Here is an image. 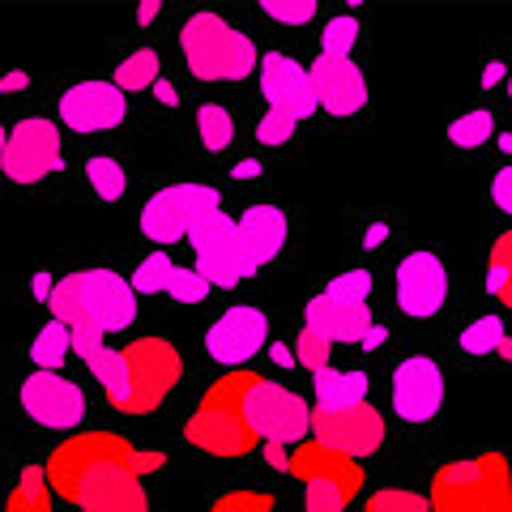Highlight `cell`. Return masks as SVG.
Masks as SVG:
<instances>
[{"mask_svg":"<svg viewBox=\"0 0 512 512\" xmlns=\"http://www.w3.org/2000/svg\"><path fill=\"white\" fill-rule=\"evenodd\" d=\"M69 350H73V329L60 325V320H47V325L35 333V342H30L35 372H56V367L69 359Z\"/></svg>","mask_w":512,"mask_h":512,"instance_id":"cb8c5ba5","label":"cell"},{"mask_svg":"<svg viewBox=\"0 0 512 512\" xmlns=\"http://www.w3.org/2000/svg\"><path fill=\"white\" fill-rule=\"evenodd\" d=\"M316 107H325L329 116H355L367 103V77L350 56H325L320 52L316 64L308 69Z\"/></svg>","mask_w":512,"mask_h":512,"instance_id":"ffe728a7","label":"cell"},{"mask_svg":"<svg viewBox=\"0 0 512 512\" xmlns=\"http://www.w3.org/2000/svg\"><path fill=\"white\" fill-rule=\"evenodd\" d=\"M244 410H248V423H252L256 436H261V444H299V440H308L312 414H316V410H308V402H303L299 393H291L286 384H274L265 376H256L248 384Z\"/></svg>","mask_w":512,"mask_h":512,"instance_id":"9c48e42d","label":"cell"},{"mask_svg":"<svg viewBox=\"0 0 512 512\" xmlns=\"http://www.w3.org/2000/svg\"><path fill=\"white\" fill-rule=\"evenodd\" d=\"M329 355H333V342L320 338L312 329H299L295 338V363H303L308 372H320V367H329Z\"/></svg>","mask_w":512,"mask_h":512,"instance_id":"e575fe53","label":"cell"},{"mask_svg":"<svg viewBox=\"0 0 512 512\" xmlns=\"http://www.w3.org/2000/svg\"><path fill=\"white\" fill-rule=\"evenodd\" d=\"M197 133H201V146H205V150H227L231 137H235L231 111L218 107V103H205V107L197 111Z\"/></svg>","mask_w":512,"mask_h":512,"instance_id":"83f0119b","label":"cell"},{"mask_svg":"<svg viewBox=\"0 0 512 512\" xmlns=\"http://www.w3.org/2000/svg\"><path fill=\"white\" fill-rule=\"evenodd\" d=\"M312 397H316V410H350L367 402V376L363 372H338V367H320V372H312Z\"/></svg>","mask_w":512,"mask_h":512,"instance_id":"7402d4cb","label":"cell"},{"mask_svg":"<svg viewBox=\"0 0 512 512\" xmlns=\"http://www.w3.org/2000/svg\"><path fill=\"white\" fill-rule=\"evenodd\" d=\"M274 359H278L282 367H291V363H295V355H291V350H286V346H274Z\"/></svg>","mask_w":512,"mask_h":512,"instance_id":"681fc988","label":"cell"},{"mask_svg":"<svg viewBox=\"0 0 512 512\" xmlns=\"http://www.w3.org/2000/svg\"><path fill=\"white\" fill-rule=\"evenodd\" d=\"M508 77V64H500V60H491L487 64V73H483V86H500Z\"/></svg>","mask_w":512,"mask_h":512,"instance_id":"7bdbcfd3","label":"cell"},{"mask_svg":"<svg viewBox=\"0 0 512 512\" xmlns=\"http://www.w3.org/2000/svg\"><path fill=\"white\" fill-rule=\"evenodd\" d=\"M52 500H56V491H52V483H47V470L26 466L18 474V483H13V491H9L5 512H52Z\"/></svg>","mask_w":512,"mask_h":512,"instance_id":"603a6c76","label":"cell"},{"mask_svg":"<svg viewBox=\"0 0 512 512\" xmlns=\"http://www.w3.org/2000/svg\"><path fill=\"white\" fill-rule=\"evenodd\" d=\"M291 137H295V120L282 116V111H265V116L256 120V141H261V146H286Z\"/></svg>","mask_w":512,"mask_h":512,"instance_id":"74e56055","label":"cell"},{"mask_svg":"<svg viewBox=\"0 0 512 512\" xmlns=\"http://www.w3.org/2000/svg\"><path fill=\"white\" fill-rule=\"evenodd\" d=\"M154 94H158V103H167V107H175V90L163 82V77H158V82H154Z\"/></svg>","mask_w":512,"mask_h":512,"instance_id":"ee69618b","label":"cell"},{"mask_svg":"<svg viewBox=\"0 0 512 512\" xmlns=\"http://www.w3.org/2000/svg\"><path fill=\"white\" fill-rule=\"evenodd\" d=\"M500 150H504V154H512V133H504V137H500Z\"/></svg>","mask_w":512,"mask_h":512,"instance_id":"816d5d0a","label":"cell"},{"mask_svg":"<svg viewBox=\"0 0 512 512\" xmlns=\"http://www.w3.org/2000/svg\"><path fill=\"white\" fill-rule=\"evenodd\" d=\"M384 235H389V227H384V222H376V227H367V248L384 244Z\"/></svg>","mask_w":512,"mask_h":512,"instance_id":"f6af8a7d","label":"cell"},{"mask_svg":"<svg viewBox=\"0 0 512 512\" xmlns=\"http://www.w3.org/2000/svg\"><path fill=\"white\" fill-rule=\"evenodd\" d=\"M500 342H504L500 316H478V320H470V325L461 329V350H466V355H495Z\"/></svg>","mask_w":512,"mask_h":512,"instance_id":"f1b7e54d","label":"cell"},{"mask_svg":"<svg viewBox=\"0 0 512 512\" xmlns=\"http://www.w3.org/2000/svg\"><path fill=\"white\" fill-rule=\"evenodd\" d=\"M363 512H431V504L423 500V495H414V491H376V495H367L363 500Z\"/></svg>","mask_w":512,"mask_h":512,"instance_id":"836d02e7","label":"cell"},{"mask_svg":"<svg viewBox=\"0 0 512 512\" xmlns=\"http://www.w3.org/2000/svg\"><path fill=\"white\" fill-rule=\"evenodd\" d=\"M265 338H269L265 312L239 303V308H227L210 325V333H205V350H210V359L222 363V367H244L256 350L265 346Z\"/></svg>","mask_w":512,"mask_h":512,"instance_id":"2e32d148","label":"cell"},{"mask_svg":"<svg viewBox=\"0 0 512 512\" xmlns=\"http://www.w3.org/2000/svg\"><path fill=\"white\" fill-rule=\"evenodd\" d=\"M5 141H9V133H5V128H0V154H5Z\"/></svg>","mask_w":512,"mask_h":512,"instance_id":"f5cc1de1","label":"cell"},{"mask_svg":"<svg viewBox=\"0 0 512 512\" xmlns=\"http://www.w3.org/2000/svg\"><path fill=\"white\" fill-rule=\"evenodd\" d=\"M154 18H158V5H141V9H137V22H141V26L154 22Z\"/></svg>","mask_w":512,"mask_h":512,"instance_id":"c3c4849f","label":"cell"},{"mask_svg":"<svg viewBox=\"0 0 512 512\" xmlns=\"http://www.w3.org/2000/svg\"><path fill=\"white\" fill-rule=\"evenodd\" d=\"M163 466V453H141L116 431H82L52 448L47 483L82 512H150L146 474Z\"/></svg>","mask_w":512,"mask_h":512,"instance_id":"6da1fadb","label":"cell"},{"mask_svg":"<svg viewBox=\"0 0 512 512\" xmlns=\"http://www.w3.org/2000/svg\"><path fill=\"white\" fill-rule=\"evenodd\" d=\"M180 52L192 77H201V82H244L261 64L252 39L218 13H192L180 30Z\"/></svg>","mask_w":512,"mask_h":512,"instance_id":"8992f818","label":"cell"},{"mask_svg":"<svg viewBox=\"0 0 512 512\" xmlns=\"http://www.w3.org/2000/svg\"><path fill=\"white\" fill-rule=\"evenodd\" d=\"M52 291H56V282L47 278V274H35V282H30V295L47 303V299H52Z\"/></svg>","mask_w":512,"mask_h":512,"instance_id":"60d3db41","label":"cell"},{"mask_svg":"<svg viewBox=\"0 0 512 512\" xmlns=\"http://www.w3.org/2000/svg\"><path fill=\"white\" fill-rule=\"evenodd\" d=\"M487 291L512 308V231H504L495 239V248L487 256Z\"/></svg>","mask_w":512,"mask_h":512,"instance_id":"484cf974","label":"cell"},{"mask_svg":"<svg viewBox=\"0 0 512 512\" xmlns=\"http://www.w3.org/2000/svg\"><path fill=\"white\" fill-rule=\"evenodd\" d=\"M491 137H495V116L487 107H474L448 124V141H453L457 150H478V146H487Z\"/></svg>","mask_w":512,"mask_h":512,"instance_id":"d4e9b609","label":"cell"},{"mask_svg":"<svg viewBox=\"0 0 512 512\" xmlns=\"http://www.w3.org/2000/svg\"><path fill=\"white\" fill-rule=\"evenodd\" d=\"M235 222H239V239H244L256 269L274 261L286 244V231H291V222H286V214L278 205H252V210H244Z\"/></svg>","mask_w":512,"mask_h":512,"instance_id":"44dd1931","label":"cell"},{"mask_svg":"<svg viewBox=\"0 0 512 512\" xmlns=\"http://www.w3.org/2000/svg\"><path fill=\"white\" fill-rule=\"evenodd\" d=\"M508 99H512V73H508Z\"/></svg>","mask_w":512,"mask_h":512,"instance_id":"db71d44e","label":"cell"},{"mask_svg":"<svg viewBox=\"0 0 512 512\" xmlns=\"http://www.w3.org/2000/svg\"><path fill=\"white\" fill-rule=\"evenodd\" d=\"M154 82H158V56L150 47H141V52L120 60V69H116L120 90H154Z\"/></svg>","mask_w":512,"mask_h":512,"instance_id":"4316f807","label":"cell"},{"mask_svg":"<svg viewBox=\"0 0 512 512\" xmlns=\"http://www.w3.org/2000/svg\"><path fill=\"white\" fill-rule=\"evenodd\" d=\"M86 184L94 197H103V201H120L124 197V171L116 158H90L86 163Z\"/></svg>","mask_w":512,"mask_h":512,"instance_id":"4dcf8cb0","label":"cell"},{"mask_svg":"<svg viewBox=\"0 0 512 512\" xmlns=\"http://www.w3.org/2000/svg\"><path fill=\"white\" fill-rule=\"evenodd\" d=\"M346 495L333 487H303V512H346Z\"/></svg>","mask_w":512,"mask_h":512,"instance_id":"f35d334b","label":"cell"},{"mask_svg":"<svg viewBox=\"0 0 512 512\" xmlns=\"http://www.w3.org/2000/svg\"><path fill=\"white\" fill-rule=\"evenodd\" d=\"M73 355L82 359L103 384V397L120 414H154L171 397V389L184 376V359L167 338H137L120 350H111L103 338L73 333Z\"/></svg>","mask_w":512,"mask_h":512,"instance_id":"7a4b0ae2","label":"cell"},{"mask_svg":"<svg viewBox=\"0 0 512 512\" xmlns=\"http://www.w3.org/2000/svg\"><path fill=\"white\" fill-rule=\"evenodd\" d=\"M265 461L269 466H278V470H286L291 466V453H282V444H265Z\"/></svg>","mask_w":512,"mask_h":512,"instance_id":"b9f144b4","label":"cell"},{"mask_svg":"<svg viewBox=\"0 0 512 512\" xmlns=\"http://www.w3.org/2000/svg\"><path fill=\"white\" fill-rule=\"evenodd\" d=\"M124 90L116 82H77L60 94V120L73 133H107L124 124Z\"/></svg>","mask_w":512,"mask_h":512,"instance_id":"d6986e66","label":"cell"},{"mask_svg":"<svg viewBox=\"0 0 512 512\" xmlns=\"http://www.w3.org/2000/svg\"><path fill=\"white\" fill-rule=\"evenodd\" d=\"M367 295H372V274H367V269H346V274L320 286V295L308 299L303 329H312L329 342L363 346V338L376 329L372 312H367Z\"/></svg>","mask_w":512,"mask_h":512,"instance_id":"52a82bcc","label":"cell"},{"mask_svg":"<svg viewBox=\"0 0 512 512\" xmlns=\"http://www.w3.org/2000/svg\"><path fill=\"white\" fill-rule=\"evenodd\" d=\"M355 39H359L355 13H342V18H329V22H325L320 47H325V56H350V52H355Z\"/></svg>","mask_w":512,"mask_h":512,"instance_id":"1f68e13d","label":"cell"},{"mask_svg":"<svg viewBox=\"0 0 512 512\" xmlns=\"http://www.w3.org/2000/svg\"><path fill=\"white\" fill-rule=\"evenodd\" d=\"M491 205L500 214H512V167L495 171V180H491Z\"/></svg>","mask_w":512,"mask_h":512,"instance_id":"ab89813d","label":"cell"},{"mask_svg":"<svg viewBox=\"0 0 512 512\" xmlns=\"http://www.w3.org/2000/svg\"><path fill=\"white\" fill-rule=\"evenodd\" d=\"M286 474H295L303 487H312V483L333 487V491H342L346 500H355V495L363 491V466L359 461L338 453V448H329V444H320V440H299Z\"/></svg>","mask_w":512,"mask_h":512,"instance_id":"ac0fdd59","label":"cell"},{"mask_svg":"<svg viewBox=\"0 0 512 512\" xmlns=\"http://www.w3.org/2000/svg\"><path fill=\"white\" fill-rule=\"evenodd\" d=\"M495 355H504V359H508V363H512V342H508V338H504V342H500V350H495Z\"/></svg>","mask_w":512,"mask_h":512,"instance_id":"f907efd6","label":"cell"},{"mask_svg":"<svg viewBox=\"0 0 512 512\" xmlns=\"http://www.w3.org/2000/svg\"><path fill=\"white\" fill-rule=\"evenodd\" d=\"M261 13L269 22H282V26H308L316 18V5L312 0H265Z\"/></svg>","mask_w":512,"mask_h":512,"instance_id":"d590c367","label":"cell"},{"mask_svg":"<svg viewBox=\"0 0 512 512\" xmlns=\"http://www.w3.org/2000/svg\"><path fill=\"white\" fill-rule=\"evenodd\" d=\"M448 299V265L436 252H410L397 265V308L414 320H427Z\"/></svg>","mask_w":512,"mask_h":512,"instance_id":"e0dca14e","label":"cell"},{"mask_svg":"<svg viewBox=\"0 0 512 512\" xmlns=\"http://www.w3.org/2000/svg\"><path fill=\"white\" fill-rule=\"evenodd\" d=\"M167 295L180 299V303H201L205 295H210V282H205L197 269L175 265V274H171V282H167Z\"/></svg>","mask_w":512,"mask_h":512,"instance_id":"8d00e7d4","label":"cell"},{"mask_svg":"<svg viewBox=\"0 0 512 512\" xmlns=\"http://www.w3.org/2000/svg\"><path fill=\"white\" fill-rule=\"evenodd\" d=\"M389 402L402 423H431L444 406V372L436 359L427 355H410L393 367V384H389Z\"/></svg>","mask_w":512,"mask_h":512,"instance_id":"4fadbf2b","label":"cell"},{"mask_svg":"<svg viewBox=\"0 0 512 512\" xmlns=\"http://www.w3.org/2000/svg\"><path fill=\"white\" fill-rule=\"evenodd\" d=\"M171 274H175V261L167 252H150L146 261H141L137 269H133V291L137 295H158V291H167V282H171Z\"/></svg>","mask_w":512,"mask_h":512,"instance_id":"f546056e","label":"cell"},{"mask_svg":"<svg viewBox=\"0 0 512 512\" xmlns=\"http://www.w3.org/2000/svg\"><path fill=\"white\" fill-rule=\"evenodd\" d=\"M210 512H278V504H274V495H265V491L239 487V491L218 495V500L210 504Z\"/></svg>","mask_w":512,"mask_h":512,"instance_id":"d6a6232c","label":"cell"},{"mask_svg":"<svg viewBox=\"0 0 512 512\" xmlns=\"http://www.w3.org/2000/svg\"><path fill=\"white\" fill-rule=\"evenodd\" d=\"M312 440L320 444H329V448H338V453L346 457H372L380 453V444H384V414L376 406H350V410H316L312 414Z\"/></svg>","mask_w":512,"mask_h":512,"instance_id":"5bb4252c","label":"cell"},{"mask_svg":"<svg viewBox=\"0 0 512 512\" xmlns=\"http://www.w3.org/2000/svg\"><path fill=\"white\" fill-rule=\"evenodd\" d=\"M18 402L26 410V419H35L39 427H52V431H73L86 419L82 384H73L69 376H56V372H30L18 389Z\"/></svg>","mask_w":512,"mask_h":512,"instance_id":"7c38bea8","label":"cell"},{"mask_svg":"<svg viewBox=\"0 0 512 512\" xmlns=\"http://www.w3.org/2000/svg\"><path fill=\"white\" fill-rule=\"evenodd\" d=\"M218 210L222 192L214 184H167L141 205V235L154 244H180Z\"/></svg>","mask_w":512,"mask_h":512,"instance_id":"ba28073f","label":"cell"},{"mask_svg":"<svg viewBox=\"0 0 512 512\" xmlns=\"http://www.w3.org/2000/svg\"><path fill=\"white\" fill-rule=\"evenodd\" d=\"M26 86V73H9L5 82H0V90H22Z\"/></svg>","mask_w":512,"mask_h":512,"instance_id":"7dc6e473","label":"cell"},{"mask_svg":"<svg viewBox=\"0 0 512 512\" xmlns=\"http://www.w3.org/2000/svg\"><path fill=\"white\" fill-rule=\"evenodd\" d=\"M47 308H52V320L69 325L73 333L111 338V333H120L137 320V291L116 269L94 265V269H77V274L60 278Z\"/></svg>","mask_w":512,"mask_h":512,"instance_id":"3957f363","label":"cell"},{"mask_svg":"<svg viewBox=\"0 0 512 512\" xmlns=\"http://www.w3.org/2000/svg\"><path fill=\"white\" fill-rule=\"evenodd\" d=\"M60 167V128L52 120H22L9 128L5 154H0V171L13 184H39Z\"/></svg>","mask_w":512,"mask_h":512,"instance_id":"8fae6325","label":"cell"},{"mask_svg":"<svg viewBox=\"0 0 512 512\" xmlns=\"http://www.w3.org/2000/svg\"><path fill=\"white\" fill-rule=\"evenodd\" d=\"M256 171H261V163H256V158H244V163L235 167V175H239V180H252Z\"/></svg>","mask_w":512,"mask_h":512,"instance_id":"bcb514c9","label":"cell"},{"mask_svg":"<svg viewBox=\"0 0 512 512\" xmlns=\"http://www.w3.org/2000/svg\"><path fill=\"white\" fill-rule=\"evenodd\" d=\"M504 512H512V504H508V508H504Z\"/></svg>","mask_w":512,"mask_h":512,"instance_id":"11a10c76","label":"cell"},{"mask_svg":"<svg viewBox=\"0 0 512 512\" xmlns=\"http://www.w3.org/2000/svg\"><path fill=\"white\" fill-rule=\"evenodd\" d=\"M256 380V372L248 367H235L231 376H222L210 393L197 402L192 419L184 423V440L197 448V453H210V457H248L261 436L252 431L248 423V410H244V397H248V384Z\"/></svg>","mask_w":512,"mask_h":512,"instance_id":"277c9868","label":"cell"},{"mask_svg":"<svg viewBox=\"0 0 512 512\" xmlns=\"http://www.w3.org/2000/svg\"><path fill=\"white\" fill-rule=\"evenodd\" d=\"M256 77H261V94L269 111H282V116H291L295 124L308 120L316 111V94H312V77L308 69L286 56V52H269L261 56V64H256Z\"/></svg>","mask_w":512,"mask_h":512,"instance_id":"9a60e30c","label":"cell"},{"mask_svg":"<svg viewBox=\"0 0 512 512\" xmlns=\"http://www.w3.org/2000/svg\"><path fill=\"white\" fill-rule=\"evenodd\" d=\"M188 239H192V256H197V274L210 286H235L256 274L244 239H239V222L231 214L222 210L210 214Z\"/></svg>","mask_w":512,"mask_h":512,"instance_id":"30bf717a","label":"cell"},{"mask_svg":"<svg viewBox=\"0 0 512 512\" xmlns=\"http://www.w3.org/2000/svg\"><path fill=\"white\" fill-rule=\"evenodd\" d=\"M431 512H504L512 504V466L500 453L448 461L431 474Z\"/></svg>","mask_w":512,"mask_h":512,"instance_id":"5b68a950","label":"cell"}]
</instances>
